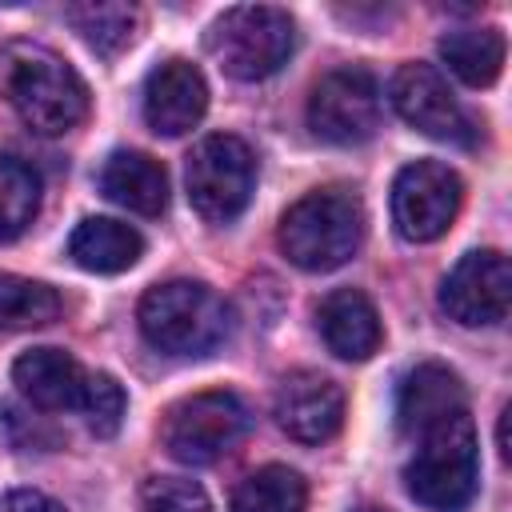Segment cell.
Returning a JSON list of instances; mask_svg holds the SVG:
<instances>
[{"mask_svg":"<svg viewBox=\"0 0 512 512\" xmlns=\"http://www.w3.org/2000/svg\"><path fill=\"white\" fill-rule=\"evenodd\" d=\"M0 100L40 136H60L88 116V84L44 44H0Z\"/></svg>","mask_w":512,"mask_h":512,"instance_id":"1","label":"cell"},{"mask_svg":"<svg viewBox=\"0 0 512 512\" xmlns=\"http://www.w3.org/2000/svg\"><path fill=\"white\" fill-rule=\"evenodd\" d=\"M412 460L404 464L408 496L428 512H464L480 488V448L468 412H456L412 440Z\"/></svg>","mask_w":512,"mask_h":512,"instance_id":"2","label":"cell"},{"mask_svg":"<svg viewBox=\"0 0 512 512\" xmlns=\"http://www.w3.org/2000/svg\"><path fill=\"white\" fill-rule=\"evenodd\" d=\"M140 332L156 352L208 356L232 332V308L200 280H164L140 296Z\"/></svg>","mask_w":512,"mask_h":512,"instance_id":"3","label":"cell"},{"mask_svg":"<svg viewBox=\"0 0 512 512\" xmlns=\"http://www.w3.org/2000/svg\"><path fill=\"white\" fill-rule=\"evenodd\" d=\"M364 240V208L348 188H316L300 196L276 228L288 264L304 272H332L356 256Z\"/></svg>","mask_w":512,"mask_h":512,"instance_id":"4","label":"cell"},{"mask_svg":"<svg viewBox=\"0 0 512 512\" xmlns=\"http://www.w3.org/2000/svg\"><path fill=\"white\" fill-rule=\"evenodd\" d=\"M296 48V24L276 4L224 8L208 28V52L232 80H264L288 64Z\"/></svg>","mask_w":512,"mask_h":512,"instance_id":"5","label":"cell"},{"mask_svg":"<svg viewBox=\"0 0 512 512\" xmlns=\"http://www.w3.org/2000/svg\"><path fill=\"white\" fill-rule=\"evenodd\" d=\"M248 424L252 416L236 392H224V388L192 392L164 412L160 444L180 464H212L244 440Z\"/></svg>","mask_w":512,"mask_h":512,"instance_id":"6","label":"cell"},{"mask_svg":"<svg viewBox=\"0 0 512 512\" xmlns=\"http://www.w3.org/2000/svg\"><path fill=\"white\" fill-rule=\"evenodd\" d=\"M184 184L192 208L208 224H228L236 220L256 188V156L252 148L232 136V132H212L204 136L184 164Z\"/></svg>","mask_w":512,"mask_h":512,"instance_id":"7","label":"cell"},{"mask_svg":"<svg viewBox=\"0 0 512 512\" xmlns=\"http://www.w3.org/2000/svg\"><path fill=\"white\" fill-rule=\"evenodd\" d=\"M308 128L328 144H364L380 128V84L368 68H332L312 84Z\"/></svg>","mask_w":512,"mask_h":512,"instance_id":"8","label":"cell"},{"mask_svg":"<svg viewBox=\"0 0 512 512\" xmlns=\"http://www.w3.org/2000/svg\"><path fill=\"white\" fill-rule=\"evenodd\" d=\"M460 200H464V180L448 164L416 160V164L400 168V176L392 184V224L412 244L440 240L452 228Z\"/></svg>","mask_w":512,"mask_h":512,"instance_id":"9","label":"cell"},{"mask_svg":"<svg viewBox=\"0 0 512 512\" xmlns=\"http://www.w3.org/2000/svg\"><path fill=\"white\" fill-rule=\"evenodd\" d=\"M508 304H512V268L508 256L496 248L464 252L440 284V308L448 312V320L464 328L504 324Z\"/></svg>","mask_w":512,"mask_h":512,"instance_id":"10","label":"cell"},{"mask_svg":"<svg viewBox=\"0 0 512 512\" xmlns=\"http://www.w3.org/2000/svg\"><path fill=\"white\" fill-rule=\"evenodd\" d=\"M388 100L408 128H416L432 140L472 144V124H468L460 100L452 96L448 80L432 64H416V60L400 64L388 84Z\"/></svg>","mask_w":512,"mask_h":512,"instance_id":"11","label":"cell"},{"mask_svg":"<svg viewBox=\"0 0 512 512\" xmlns=\"http://www.w3.org/2000/svg\"><path fill=\"white\" fill-rule=\"evenodd\" d=\"M276 424L296 444H324L344 424V388L320 372H288L272 396Z\"/></svg>","mask_w":512,"mask_h":512,"instance_id":"12","label":"cell"},{"mask_svg":"<svg viewBox=\"0 0 512 512\" xmlns=\"http://www.w3.org/2000/svg\"><path fill=\"white\" fill-rule=\"evenodd\" d=\"M208 112V84L192 60H164L144 80V124L156 136H184Z\"/></svg>","mask_w":512,"mask_h":512,"instance_id":"13","label":"cell"},{"mask_svg":"<svg viewBox=\"0 0 512 512\" xmlns=\"http://www.w3.org/2000/svg\"><path fill=\"white\" fill-rule=\"evenodd\" d=\"M456 412H468V392L460 376L444 364H416L396 388V428L404 440H416L420 432Z\"/></svg>","mask_w":512,"mask_h":512,"instance_id":"14","label":"cell"},{"mask_svg":"<svg viewBox=\"0 0 512 512\" xmlns=\"http://www.w3.org/2000/svg\"><path fill=\"white\" fill-rule=\"evenodd\" d=\"M316 328H320L328 352L340 356V360H368L384 340L376 304L360 288L328 292L316 308Z\"/></svg>","mask_w":512,"mask_h":512,"instance_id":"15","label":"cell"},{"mask_svg":"<svg viewBox=\"0 0 512 512\" xmlns=\"http://www.w3.org/2000/svg\"><path fill=\"white\" fill-rule=\"evenodd\" d=\"M12 380H16L20 396L28 404H36L40 412H64V408L80 404L88 372L64 348H28L24 356H16Z\"/></svg>","mask_w":512,"mask_h":512,"instance_id":"16","label":"cell"},{"mask_svg":"<svg viewBox=\"0 0 512 512\" xmlns=\"http://www.w3.org/2000/svg\"><path fill=\"white\" fill-rule=\"evenodd\" d=\"M100 192L136 216H160L168 208V172L148 152L120 148L100 168Z\"/></svg>","mask_w":512,"mask_h":512,"instance_id":"17","label":"cell"},{"mask_svg":"<svg viewBox=\"0 0 512 512\" xmlns=\"http://www.w3.org/2000/svg\"><path fill=\"white\" fill-rule=\"evenodd\" d=\"M68 256L76 268L84 272H100V276H116L128 272L140 256H144V236L120 220L108 216H88L72 228L68 236Z\"/></svg>","mask_w":512,"mask_h":512,"instance_id":"18","label":"cell"},{"mask_svg":"<svg viewBox=\"0 0 512 512\" xmlns=\"http://www.w3.org/2000/svg\"><path fill=\"white\" fill-rule=\"evenodd\" d=\"M440 60L468 88H488L504 72V32L500 28H452L440 36Z\"/></svg>","mask_w":512,"mask_h":512,"instance_id":"19","label":"cell"},{"mask_svg":"<svg viewBox=\"0 0 512 512\" xmlns=\"http://www.w3.org/2000/svg\"><path fill=\"white\" fill-rule=\"evenodd\" d=\"M64 20L84 36L88 48L100 56H116L128 48L140 32V8L136 4H108V0H88V4H68Z\"/></svg>","mask_w":512,"mask_h":512,"instance_id":"20","label":"cell"},{"mask_svg":"<svg viewBox=\"0 0 512 512\" xmlns=\"http://www.w3.org/2000/svg\"><path fill=\"white\" fill-rule=\"evenodd\" d=\"M304 508H308V484L296 468L284 464L256 468L232 492V512H304Z\"/></svg>","mask_w":512,"mask_h":512,"instance_id":"21","label":"cell"},{"mask_svg":"<svg viewBox=\"0 0 512 512\" xmlns=\"http://www.w3.org/2000/svg\"><path fill=\"white\" fill-rule=\"evenodd\" d=\"M60 296L56 288L16 276V272H0V332H28V328H44L60 316Z\"/></svg>","mask_w":512,"mask_h":512,"instance_id":"22","label":"cell"},{"mask_svg":"<svg viewBox=\"0 0 512 512\" xmlns=\"http://www.w3.org/2000/svg\"><path fill=\"white\" fill-rule=\"evenodd\" d=\"M40 208V176L16 156H0V244L16 240Z\"/></svg>","mask_w":512,"mask_h":512,"instance_id":"23","label":"cell"},{"mask_svg":"<svg viewBox=\"0 0 512 512\" xmlns=\"http://www.w3.org/2000/svg\"><path fill=\"white\" fill-rule=\"evenodd\" d=\"M80 416H84V424H88V432L92 436H100V440H108V436H116L120 432V424H124V408H128V396H124V388H120V380L116 376H108V372H88V380H84V392H80Z\"/></svg>","mask_w":512,"mask_h":512,"instance_id":"24","label":"cell"},{"mask_svg":"<svg viewBox=\"0 0 512 512\" xmlns=\"http://www.w3.org/2000/svg\"><path fill=\"white\" fill-rule=\"evenodd\" d=\"M144 512H212L208 492L184 476H152L140 488Z\"/></svg>","mask_w":512,"mask_h":512,"instance_id":"25","label":"cell"},{"mask_svg":"<svg viewBox=\"0 0 512 512\" xmlns=\"http://www.w3.org/2000/svg\"><path fill=\"white\" fill-rule=\"evenodd\" d=\"M0 412H4L0 416V428H4V436H8L12 448H20V452H32V448L36 452H48V448L60 444V432L44 416H32V412H24L16 404H4Z\"/></svg>","mask_w":512,"mask_h":512,"instance_id":"26","label":"cell"},{"mask_svg":"<svg viewBox=\"0 0 512 512\" xmlns=\"http://www.w3.org/2000/svg\"><path fill=\"white\" fill-rule=\"evenodd\" d=\"M0 512H68V508L44 492L12 488V492H0Z\"/></svg>","mask_w":512,"mask_h":512,"instance_id":"27","label":"cell"},{"mask_svg":"<svg viewBox=\"0 0 512 512\" xmlns=\"http://www.w3.org/2000/svg\"><path fill=\"white\" fill-rule=\"evenodd\" d=\"M508 416H512V408L504 404L500 408V424H496V444H500V456L508 460Z\"/></svg>","mask_w":512,"mask_h":512,"instance_id":"28","label":"cell"},{"mask_svg":"<svg viewBox=\"0 0 512 512\" xmlns=\"http://www.w3.org/2000/svg\"><path fill=\"white\" fill-rule=\"evenodd\" d=\"M356 512H388V508H356Z\"/></svg>","mask_w":512,"mask_h":512,"instance_id":"29","label":"cell"}]
</instances>
